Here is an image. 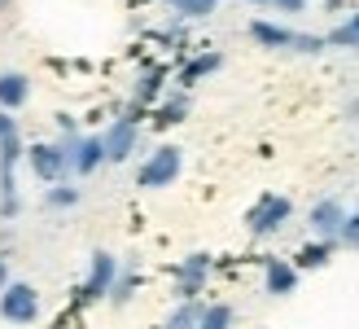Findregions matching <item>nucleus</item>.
<instances>
[{
    "mask_svg": "<svg viewBox=\"0 0 359 329\" xmlns=\"http://www.w3.org/2000/svg\"><path fill=\"white\" fill-rule=\"evenodd\" d=\"M180 167H184V150H175V145H158V150L140 162L136 185L140 189H167V185H175Z\"/></svg>",
    "mask_w": 359,
    "mask_h": 329,
    "instance_id": "1",
    "label": "nucleus"
},
{
    "mask_svg": "<svg viewBox=\"0 0 359 329\" xmlns=\"http://www.w3.org/2000/svg\"><path fill=\"white\" fill-rule=\"evenodd\" d=\"M290 215H294V202H290V198H280V193H263L259 202L250 207L245 228L255 233V237H272V233H280L285 224H290Z\"/></svg>",
    "mask_w": 359,
    "mask_h": 329,
    "instance_id": "2",
    "label": "nucleus"
},
{
    "mask_svg": "<svg viewBox=\"0 0 359 329\" xmlns=\"http://www.w3.org/2000/svg\"><path fill=\"white\" fill-rule=\"evenodd\" d=\"M0 316L9 325H31L40 321V290L27 285V281H9L0 290Z\"/></svg>",
    "mask_w": 359,
    "mask_h": 329,
    "instance_id": "3",
    "label": "nucleus"
},
{
    "mask_svg": "<svg viewBox=\"0 0 359 329\" xmlns=\"http://www.w3.org/2000/svg\"><path fill=\"white\" fill-rule=\"evenodd\" d=\"M27 162H31V172L40 176L44 185H57V180L70 172V154H66L62 141H35V145H27Z\"/></svg>",
    "mask_w": 359,
    "mask_h": 329,
    "instance_id": "4",
    "label": "nucleus"
},
{
    "mask_svg": "<svg viewBox=\"0 0 359 329\" xmlns=\"http://www.w3.org/2000/svg\"><path fill=\"white\" fill-rule=\"evenodd\" d=\"M118 277V259L110 250H97L93 264H88V277L79 285V303H97V299H110V285Z\"/></svg>",
    "mask_w": 359,
    "mask_h": 329,
    "instance_id": "5",
    "label": "nucleus"
},
{
    "mask_svg": "<svg viewBox=\"0 0 359 329\" xmlns=\"http://www.w3.org/2000/svg\"><path fill=\"white\" fill-rule=\"evenodd\" d=\"M136 141H140V123H132V119H114V123L101 132L105 162H128V158L136 154Z\"/></svg>",
    "mask_w": 359,
    "mask_h": 329,
    "instance_id": "6",
    "label": "nucleus"
},
{
    "mask_svg": "<svg viewBox=\"0 0 359 329\" xmlns=\"http://www.w3.org/2000/svg\"><path fill=\"white\" fill-rule=\"evenodd\" d=\"M206 277H210V254H202V250H197V254H189V259L175 268V295H180V303L202 295Z\"/></svg>",
    "mask_w": 359,
    "mask_h": 329,
    "instance_id": "7",
    "label": "nucleus"
},
{
    "mask_svg": "<svg viewBox=\"0 0 359 329\" xmlns=\"http://www.w3.org/2000/svg\"><path fill=\"white\" fill-rule=\"evenodd\" d=\"M62 145H66V154H70V172H79V176H93L101 162H105L101 136H70Z\"/></svg>",
    "mask_w": 359,
    "mask_h": 329,
    "instance_id": "8",
    "label": "nucleus"
},
{
    "mask_svg": "<svg viewBox=\"0 0 359 329\" xmlns=\"http://www.w3.org/2000/svg\"><path fill=\"white\" fill-rule=\"evenodd\" d=\"M342 219H346V207L337 202V198H320V202L311 207V215H307V224H311V233L320 237V242H337Z\"/></svg>",
    "mask_w": 359,
    "mask_h": 329,
    "instance_id": "9",
    "label": "nucleus"
},
{
    "mask_svg": "<svg viewBox=\"0 0 359 329\" xmlns=\"http://www.w3.org/2000/svg\"><path fill=\"white\" fill-rule=\"evenodd\" d=\"M263 285H267V295H294L298 290V268L290 259H267L263 264Z\"/></svg>",
    "mask_w": 359,
    "mask_h": 329,
    "instance_id": "10",
    "label": "nucleus"
},
{
    "mask_svg": "<svg viewBox=\"0 0 359 329\" xmlns=\"http://www.w3.org/2000/svg\"><path fill=\"white\" fill-rule=\"evenodd\" d=\"M31 97V79L22 75V70H0V110H22Z\"/></svg>",
    "mask_w": 359,
    "mask_h": 329,
    "instance_id": "11",
    "label": "nucleus"
},
{
    "mask_svg": "<svg viewBox=\"0 0 359 329\" xmlns=\"http://www.w3.org/2000/svg\"><path fill=\"white\" fill-rule=\"evenodd\" d=\"M219 66H224V53H215V49H210V53H197V58H193L184 70H180V88L189 93L193 84H202V79H206V75H215Z\"/></svg>",
    "mask_w": 359,
    "mask_h": 329,
    "instance_id": "12",
    "label": "nucleus"
},
{
    "mask_svg": "<svg viewBox=\"0 0 359 329\" xmlns=\"http://www.w3.org/2000/svg\"><path fill=\"white\" fill-rule=\"evenodd\" d=\"M250 40L263 44V49H290L294 44V31L280 27V22H263V18H255V22H250Z\"/></svg>",
    "mask_w": 359,
    "mask_h": 329,
    "instance_id": "13",
    "label": "nucleus"
},
{
    "mask_svg": "<svg viewBox=\"0 0 359 329\" xmlns=\"http://www.w3.org/2000/svg\"><path fill=\"white\" fill-rule=\"evenodd\" d=\"M184 115H189V93L158 97V105H154V123H158V127H175V123H184Z\"/></svg>",
    "mask_w": 359,
    "mask_h": 329,
    "instance_id": "14",
    "label": "nucleus"
},
{
    "mask_svg": "<svg viewBox=\"0 0 359 329\" xmlns=\"http://www.w3.org/2000/svg\"><path fill=\"white\" fill-rule=\"evenodd\" d=\"M329 259H333V242H320V237H316V242H307V246H302L290 264L302 272V268H325Z\"/></svg>",
    "mask_w": 359,
    "mask_h": 329,
    "instance_id": "15",
    "label": "nucleus"
},
{
    "mask_svg": "<svg viewBox=\"0 0 359 329\" xmlns=\"http://www.w3.org/2000/svg\"><path fill=\"white\" fill-rule=\"evenodd\" d=\"M197 321H202V303H197V299H184V303H180L175 312L167 316L163 329H197Z\"/></svg>",
    "mask_w": 359,
    "mask_h": 329,
    "instance_id": "16",
    "label": "nucleus"
},
{
    "mask_svg": "<svg viewBox=\"0 0 359 329\" xmlns=\"http://www.w3.org/2000/svg\"><path fill=\"white\" fill-rule=\"evenodd\" d=\"M325 40H329V49H355V53H359V9H355L333 35H325Z\"/></svg>",
    "mask_w": 359,
    "mask_h": 329,
    "instance_id": "17",
    "label": "nucleus"
},
{
    "mask_svg": "<svg viewBox=\"0 0 359 329\" xmlns=\"http://www.w3.org/2000/svg\"><path fill=\"white\" fill-rule=\"evenodd\" d=\"M136 290H140V272L136 268H128V272H118V277H114V285H110V303H128L132 295H136Z\"/></svg>",
    "mask_w": 359,
    "mask_h": 329,
    "instance_id": "18",
    "label": "nucleus"
},
{
    "mask_svg": "<svg viewBox=\"0 0 359 329\" xmlns=\"http://www.w3.org/2000/svg\"><path fill=\"white\" fill-rule=\"evenodd\" d=\"M44 202H48L53 211H70V207L79 202V189H75V185H66V180H57V185H48Z\"/></svg>",
    "mask_w": 359,
    "mask_h": 329,
    "instance_id": "19",
    "label": "nucleus"
},
{
    "mask_svg": "<svg viewBox=\"0 0 359 329\" xmlns=\"http://www.w3.org/2000/svg\"><path fill=\"white\" fill-rule=\"evenodd\" d=\"M197 329H232V307H228V303L202 307V321H197Z\"/></svg>",
    "mask_w": 359,
    "mask_h": 329,
    "instance_id": "20",
    "label": "nucleus"
},
{
    "mask_svg": "<svg viewBox=\"0 0 359 329\" xmlns=\"http://www.w3.org/2000/svg\"><path fill=\"white\" fill-rule=\"evenodd\" d=\"M215 5H219V0H180L175 13H180V18H210Z\"/></svg>",
    "mask_w": 359,
    "mask_h": 329,
    "instance_id": "21",
    "label": "nucleus"
},
{
    "mask_svg": "<svg viewBox=\"0 0 359 329\" xmlns=\"http://www.w3.org/2000/svg\"><path fill=\"white\" fill-rule=\"evenodd\" d=\"M337 242H342V246H351V250H359V207H355V211H346V219H342V233H337Z\"/></svg>",
    "mask_w": 359,
    "mask_h": 329,
    "instance_id": "22",
    "label": "nucleus"
},
{
    "mask_svg": "<svg viewBox=\"0 0 359 329\" xmlns=\"http://www.w3.org/2000/svg\"><path fill=\"white\" fill-rule=\"evenodd\" d=\"M294 53H325L329 49V40H325V35H298L294 31V44H290Z\"/></svg>",
    "mask_w": 359,
    "mask_h": 329,
    "instance_id": "23",
    "label": "nucleus"
},
{
    "mask_svg": "<svg viewBox=\"0 0 359 329\" xmlns=\"http://www.w3.org/2000/svg\"><path fill=\"white\" fill-rule=\"evenodd\" d=\"M267 5H276L280 13H302V9H307V0H267Z\"/></svg>",
    "mask_w": 359,
    "mask_h": 329,
    "instance_id": "24",
    "label": "nucleus"
},
{
    "mask_svg": "<svg viewBox=\"0 0 359 329\" xmlns=\"http://www.w3.org/2000/svg\"><path fill=\"white\" fill-rule=\"evenodd\" d=\"M9 132H18V119L9 115V110H0V136H9Z\"/></svg>",
    "mask_w": 359,
    "mask_h": 329,
    "instance_id": "25",
    "label": "nucleus"
},
{
    "mask_svg": "<svg viewBox=\"0 0 359 329\" xmlns=\"http://www.w3.org/2000/svg\"><path fill=\"white\" fill-rule=\"evenodd\" d=\"M57 127H62L66 141H70V136H75V115H57Z\"/></svg>",
    "mask_w": 359,
    "mask_h": 329,
    "instance_id": "26",
    "label": "nucleus"
},
{
    "mask_svg": "<svg viewBox=\"0 0 359 329\" xmlns=\"http://www.w3.org/2000/svg\"><path fill=\"white\" fill-rule=\"evenodd\" d=\"M5 285H9V259L0 254V290H5Z\"/></svg>",
    "mask_w": 359,
    "mask_h": 329,
    "instance_id": "27",
    "label": "nucleus"
},
{
    "mask_svg": "<svg viewBox=\"0 0 359 329\" xmlns=\"http://www.w3.org/2000/svg\"><path fill=\"white\" fill-rule=\"evenodd\" d=\"M245 5H267V0H245Z\"/></svg>",
    "mask_w": 359,
    "mask_h": 329,
    "instance_id": "28",
    "label": "nucleus"
},
{
    "mask_svg": "<svg viewBox=\"0 0 359 329\" xmlns=\"http://www.w3.org/2000/svg\"><path fill=\"white\" fill-rule=\"evenodd\" d=\"M163 5H180V0H163Z\"/></svg>",
    "mask_w": 359,
    "mask_h": 329,
    "instance_id": "29",
    "label": "nucleus"
},
{
    "mask_svg": "<svg viewBox=\"0 0 359 329\" xmlns=\"http://www.w3.org/2000/svg\"><path fill=\"white\" fill-rule=\"evenodd\" d=\"M5 5H9V0H0V9H5Z\"/></svg>",
    "mask_w": 359,
    "mask_h": 329,
    "instance_id": "30",
    "label": "nucleus"
}]
</instances>
